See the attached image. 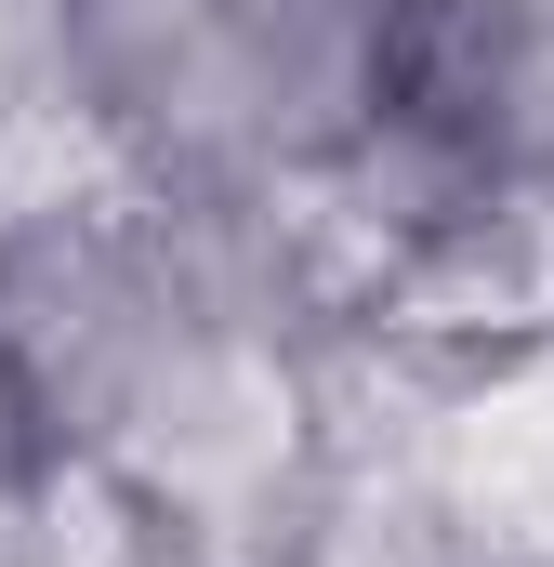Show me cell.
Here are the masks:
<instances>
[{"label": "cell", "instance_id": "cell-1", "mask_svg": "<svg viewBox=\"0 0 554 567\" xmlns=\"http://www.w3.org/2000/svg\"><path fill=\"white\" fill-rule=\"evenodd\" d=\"M410 0H66V120L145 185H304L383 120Z\"/></svg>", "mask_w": 554, "mask_h": 567}, {"label": "cell", "instance_id": "cell-2", "mask_svg": "<svg viewBox=\"0 0 554 567\" xmlns=\"http://www.w3.org/2000/svg\"><path fill=\"white\" fill-rule=\"evenodd\" d=\"M252 567H489V502L449 462V410L343 370V410L290 475Z\"/></svg>", "mask_w": 554, "mask_h": 567}]
</instances>
